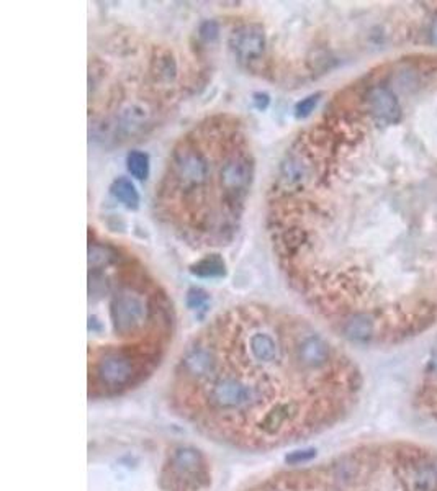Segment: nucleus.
<instances>
[{
	"label": "nucleus",
	"instance_id": "0eeeda50",
	"mask_svg": "<svg viewBox=\"0 0 437 491\" xmlns=\"http://www.w3.org/2000/svg\"><path fill=\"white\" fill-rule=\"evenodd\" d=\"M126 167L128 172H130L136 181H146L149 177V171H151L149 156L145 151H130L126 156Z\"/></svg>",
	"mask_w": 437,
	"mask_h": 491
},
{
	"label": "nucleus",
	"instance_id": "f257e3e1",
	"mask_svg": "<svg viewBox=\"0 0 437 491\" xmlns=\"http://www.w3.org/2000/svg\"><path fill=\"white\" fill-rule=\"evenodd\" d=\"M336 365L331 344L305 320L265 305L233 306L184 347L171 403L213 441L269 452L331 416Z\"/></svg>",
	"mask_w": 437,
	"mask_h": 491
},
{
	"label": "nucleus",
	"instance_id": "7ed1b4c3",
	"mask_svg": "<svg viewBox=\"0 0 437 491\" xmlns=\"http://www.w3.org/2000/svg\"><path fill=\"white\" fill-rule=\"evenodd\" d=\"M254 174L244 123L228 114L207 116L169 154L154 198L157 218L192 248L229 246L239 231Z\"/></svg>",
	"mask_w": 437,
	"mask_h": 491
},
{
	"label": "nucleus",
	"instance_id": "f8f14e48",
	"mask_svg": "<svg viewBox=\"0 0 437 491\" xmlns=\"http://www.w3.org/2000/svg\"><path fill=\"white\" fill-rule=\"evenodd\" d=\"M433 364H434V368H436V372H437V354H436V357H434V362H433Z\"/></svg>",
	"mask_w": 437,
	"mask_h": 491
},
{
	"label": "nucleus",
	"instance_id": "9b49d317",
	"mask_svg": "<svg viewBox=\"0 0 437 491\" xmlns=\"http://www.w3.org/2000/svg\"><path fill=\"white\" fill-rule=\"evenodd\" d=\"M433 40L434 43H437V20L434 22V27H433Z\"/></svg>",
	"mask_w": 437,
	"mask_h": 491
},
{
	"label": "nucleus",
	"instance_id": "39448f33",
	"mask_svg": "<svg viewBox=\"0 0 437 491\" xmlns=\"http://www.w3.org/2000/svg\"><path fill=\"white\" fill-rule=\"evenodd\" d=\"M190 274L198 279H221L226 277V262L220 254H208L190 265Z\"/></svg>",
	"mask_w": 437,
	"mask_h": 491
},
{
	"label": "nucleus",
	"instance_id": "20e7f679",
	"mask_svg": "<svg viewBox=\"0 0 437 491\" xmlns=\"http://www.w3.org/2000/svg\"><path fill=\"white\" fill-rule=\"evenodd\" d=\"M229 48L241 66L249 71L259 69L267 48V37L262 25L244 22L234 27L229 35Z\"/></svg>",
	"mask_w": 437,
	"mask_h": 491
},
{
	"label": "nucleus",
	"instance_id": "6e6552de",
	"mask_svg": "<svg viewBox=\"0 0 437 491\" xmlns=\"http://www.w3.org/2000/svg\"><path fill=\"white\" fill-rule=\"evenodd\" d=\"M321 94H313L310 97H306V99H303L301 102H298L295 107V116L298 120L306 119V116H310L313 111H315L318 102H320Z\"/></svg>",
	"mask_w": 437,
	"mask_h": 491
},
{
	"label": "nucleus",
	"instance_id": "1a4fd4ad",
	"mask_svg": "<svg viewBox=\"0 0 437 491\" xmlns=\"http://www.w3.org/2000/svg\"><path fill=\"white\" fill-rule=\"evenodd\" d=\"M187 301H188V306L192 310L195 308H200V306H203V305H207V301H208V293L205 290L202 289H190L188 290V293H187Z\"/></svg>",
	"mask_w": 437,
	"mask_h": 491
},
{
	"label": "nucleus",
	"instance_id": "423d86ee",
	"mask_svg": "<svg viewBox=\"0 0 437 491\" xmlns=\"http://www.w3.org/2000/svg\"><path fill=\"white\" fill-rule=\"evenodd\" d=\"M110 193L115 200L120 202L128 210H138L140 207V193H138L135 183L128 177H118L112 182Z\"/></svg>",
	"mask_w": 437,
	"mask_h": 491
},
{
	"label": "nucleus",
	"instance_id": "9d476101",
	"mask_svg": "<svg viewBox=\"0 0 437 491\" xmlns=\"http://www.w3.org/2000/svg\"><path fill=\"white\" fill-rule=\"evenodd\" d=\"M254 104L259 110H265L267 104H269V95L267 94H256L254 95Z\"/></svg>",
	"mask_w": 437,
	"mask_h": 491
},
{
	"label": "nucleus",
	"instance_id": "f03ea898",
	"mask_svg": "<svg viewBox=\"0 0 437 491\" xmlns=\"http://www.w3.org/2000/svg\"><path fill=\"white\" fill-rule=\"evenodd\" d=\"M89 396L113 398L140 387L172 341L166 290L120 246L89 239Z\"/></svg>",
	"mask_w": 437,
	"mask_h": 491
}]
</instances>
